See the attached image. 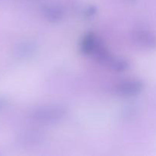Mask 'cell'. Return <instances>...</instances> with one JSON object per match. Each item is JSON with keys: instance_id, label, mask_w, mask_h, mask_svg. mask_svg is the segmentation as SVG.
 Wrapping results in <instances>:
<instances>
[{"instance_id": "6da1fadb", "label": "cell", "mask_w": 156, "mask_h": 156, "mask_svg": "<svg viewBox=\"0 0 156 156\" xmlns=\"http://www.w3.org/2000/svg\"><path fill=\"white\" fill-rule=\"evenodd\" d=\"M67 109L61 105H47L34 108L30 117L34 121L44 124H53L65 118Z\"/></svg>"}, {"instance_id": "7a4b0ae2", "label": "cell", "mask_w": 156, "mask_h": 156, "mask_svg": "<svg viewBox=\"0 0 156 156\" xmlns=\"http://www.w3.org/2000/svg\"><path fill=\"white\" fill-rule=\"evenodd\" d=\"M134 45L141 50L150 51L156 49V35L146 29H135L130 34Z\"/></svg>"}, {"instance_id": "3957f363", "label": "cell", "mask_w": 156, "mask_h": 156, "mask_svg": "<svg viewBox=\"0 0 156 156\" xmlns=\"http://www.w3.org/2000/svg\"><path fill=\"white\" fill-rule=\"evenodd\" d=\"M144 88V84L140 79H130L123 80L115 85L114 91L116 94L123 98L136 96L141 93Z\"/></svg>"}, {"instance_id": "277c9868", "label": "cell", "mask_w": 156, "mask_h": 156, "mask_svg": "<svg viewBox=\"0 0 156 156\" xmlns=\"http://www.w3.org/2000/svg\"><path fill=\"white\" fill-rule=\"evenodd\" d=\"M41 11L43 17L50 23H59L64 18V11L57 5H44Z\"/></svg>"}, {"instance_id": "5b68a950", "label": "cell", "mask_w": 156, "mask_h": 156, "mask_svg": "<svg viewBox=\"0 0 156 156\" xmlns=\"http://www.w3.org/2000/svg\"><path fill=\"white\" fill-rule=\"evenodd\" d=\"M99 39L100 38L92 32H88L85 34L82 37L80 45H79L81 53L85 56H89L92 54Z\"/></svg>"}, {"instance_id": "8992f818", "label": "cell", "mask_w": 156, "mask_h": 156, "mask_svg": "<svg viewBox=\"0 0 156 156\" xmlns=\"http://www.w3.org/2000/svg\"><path fill=\"white\" fill-rule=\"evenodd\" d=\"M91 56H94L96 61H98L99 63L105 65L107 66L111 62L112 58L114 57V55L111 54V52L107 48V47L101 39L98 40V42Z\"/></svg>"}, {"instance_id": "52a82bcc", "label": "cell", "mask_w": 156, "mask_h": 156, "mask_svg": "<svg viewBox=\"0 0 156 156\" xmlns=\"http://www.w3.org/2000/svg\"><path fill=\"white\" fill-rule=\"evenodd\" d=\"M37 51V45L34 42L25 41L20 44L17 47L15 54L17 57L20 59H27L30 58L35 54Z\"/></svg>"}, {"instance_id": "ba28073f", "label": "cell", "mask_w": 156, "mask_h": 156, "mask_svg": "<svg viewBox=\"0 0 156 156\" xmlns=\"http://www.w3.org/2000/svg\"><path fill=\"white\" fill-rule=\"evenodd\" d=\"M44 136L41 133L37 130L28 131L21 136V143L27 146H36L41 145L44 141Z\"/></svg>"}, {"instance_id": "9c48e42d", "label": "cell", "mask_w": 156, "mask_h": 156, "mask_svg": "<svg viewBox=\"0 0 156 156\" xmlns=\"http://www.w3.org/2000/svg\"><path fill=\"white\" fill-rule=\"evenodd\" d=\"M108 66L113 71L121 73V72L126 71L129 68V63L128 60H126L124 58L114 56Z\"/></svg>"}, {"instance_id": "30bf717a", "label": "cell", "mask_w": 156, "mask_h": 156, "mask_svg": "<svg viewBox=\"0 0 156 156\" xmlns=\"http://www.w3.org/2000/svg\"><path fill=\"white\" fill-rule=\"evenodd\" d=\"M127 1L130 2H135L136 0H127Z\"/></svg>"}]
</instances>
